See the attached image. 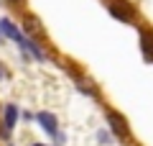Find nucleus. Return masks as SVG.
I'll use <instances>...</instances> for the list:
<instances>
[{"mask_svg": "<svg viewBox=\"0 0 153 146\" xmlns=\"http://www.w3.org/2000/svg\"><path fill=\"white\" fill-rule=\"evenodd\" d=\"M23 31L28 33L31 41H46V38H49L44 23H41V18H38L36 13H26V16H23Z\"/></svg>", "mask_w": 153, "mask_h": 146, "instance_id": "f257e3e1", "label": "nucleus"}, {"mask_svg": "<svg viewBox=\"0 0 153 146\" xmlns=\"http://www.w3.org/2000/svg\"><path fill=\"white\" fill-rule=\"evenodd\" d=\"M107 11H110V16H115L117 21H123V23L135 21V8H133L128 0H110Z\"/></svg>", "mask_w": 153, "mask_h": 146, "instance_id": "f03ea898", "label": "nucleus"}, {"mask_svg": "<svg viewBox=\"0 0 153 146\" xmlns=\"http://www.w3.org/2000/svg\"><path fill=\"white\" fill-rule=\"evenodd\" d=\"M107 123H110V128H112L117 136H123V138L130 136V126L125 123V118H123L117 110H107Z\"/></svg>", "mask_w": 153, "mask_h": 146, "instance_id": "7ed1b4c3", "label": "nucleus"}, {"mask_svg": "<svg viewBox=\"0 0 153 146\" xmlns=\"http://www.w3.org/2000/svg\"><path fill=\"white\" fill-rule=\"evenodd\" d=\"M140 49H143V56L153 62V31H148V28H140Z\"/></svg>", "mask_w": 153, "mask_h": 146, "instance_id": "20e7f679", "label": "nucleus"}, {"mask_svg": "<svg viewBox=\"0 0 153 146\" xmlns=\"http://www.w3.org/2000/svg\"><path fill=\"white\" fill-rule=\"evenodd\" d=\"M0 31H3V36H8L10 41H16V44H23V41H26V38H23V33L18 31V28L8 21V18H3V21H0Z\"/></svg>", "mask_w": 153, "mask_h": 146, "instance_id": "39448f33", "label": "nucleus"}, {"mask_svg": "<svg viewBox=\"0 0 153 146\" xmlns=\"http://www.w3.org/2000/svg\"><path fill=\"white\" fill-rule=\"evenodd\" d=\"M3 115H5V118H3V123H5V131L10 133L13 126H16V120H18V108H16V105H5Z\"/></svg>", "mask_w": 153, "mask_h": 146, "instance_id": "423d86ee", "label": "nucleus"}, {"mask_svg": "<svg viewBox=\"0 0 153 146\" xmlns=\"http://www.w3.org/2000/svg\"><path fill=\"white\" fill-rule=\"evenodd\" d=\"M38 123L44 126V131H49L51 136H56V115L54 113H38Z\"/></svg>", "mask_w": 153, "mask_h": 146, "instance_id": "0eeeda50", "label": "nucleus"}, {"mask_svg": "<svg viewBox=\"0 0 153 146\" xmlns=\"http://www.w3.org/2000/svg\"><path fill=\"white\" fill-rule=\"evenodd\" d=\"M5 77H10V72H8L5 64H0V80H5Z\"/></svg>", "mask_w": 153, "mask_h": 146, "instance_id": "6e6552de", "label": "nucleus"}, {"mask_svg": "<svg viewBox=\"0 0 153 146\" xmlns=\"http://www.w3.org/2000/svg\"><path fill=\"white\" fill-rule=\"evenodd\" d=\"M5 3H13V5H18V3H23V0H5Z\"/></svg>", "mask_w": 153, "mask_h": 146, "instance_id": "1a4fd4ad", "label": "nucleus"}, {"mask_svg": "<svg viewBox=\"0 0 153 146\" xmlns=\"http://www.w3.org/2000/svg\"><path fill=\"white\" fill-rule=\"evenodd\" d=\"M36 146H41V144H36Z\"/></svg>", "mask_w": 153, "mask_h": 146, "instance_id": "9d476101", "label": "nucleus"}, {"mask_svg": "<svg viewBox=\"0 0 153 146\" xmlns=\"http://www.w3.org/2000/svg\"><path fill=\"white\" fill-rule=\"evenodd\" d=\"M0 33H3V31H0Z\"/></svg>", "mask_w": 153, "mask_h": 146, "instance_id": "9b49d317", "label": "nucleus"}]
</instances>
